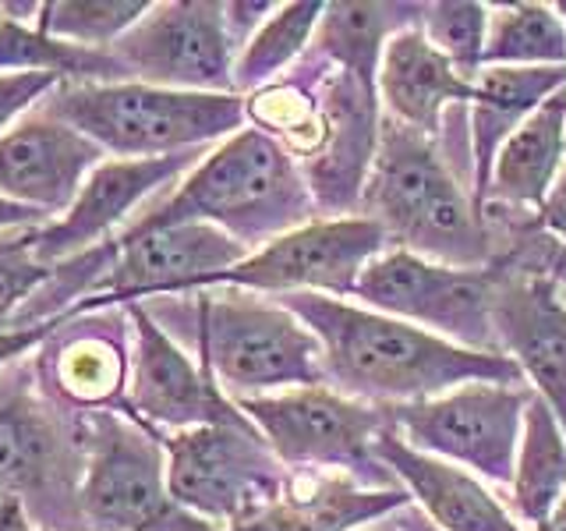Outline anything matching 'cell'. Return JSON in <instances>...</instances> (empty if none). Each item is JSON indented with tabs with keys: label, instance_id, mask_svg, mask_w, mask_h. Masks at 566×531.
I'll use <instances>...</instances> for the list:
<instances>
[{
	"label": "cell",
	"instance_id": "cell-1",
	"mask_svg": "<svg viewBox=\"0 0 566 531\" xmlns=\"http://www.w3.org/2000/svg\"><path fill=\"white\" fill-rule=\"evenodd\" d=\"M291 309L308 323L323 347L326 376L358 397L432 400L468 383H521V365L506 354H485L403 323L318 294H287Z\"/></svg>",
	"mask_w": 566,
	"mask_h": 531
},
{
	"label": "cell",
	"instance_id": "cell-2",
	"mask_svg": "<svg viewBox=\"0 0 566 531\" xmlns=\"http://www.w3.org/2000/svg\"><path fill=\"white\" fill-rule=\"evenodd\" d=\"M35 111L128 159L195 153L244 121V103L234 93H174L142 82L57 85Z\"/></svg>",
	"mask_w": 566,
	"mask_h": 531
},
{
	"label": "cell",
	"instance_id": "cell-3",
	"mask_svg": "<svg viewBox=\"0 0 566 531\" xmlns=\"http://www.w3.org/2000/svg\"><path fill=\"white\" fill-rule=\"evenodd\" d=\"M312 199L291 164L287 149L262 132H238L206 156L188 181L167 202H159L124 235H146L174 223H212L227 227L241 244L273 230L294 227L308 217ZM120 235V238H124Z\"/></svg>",
	"mask_w": 566,
	"mask_h": 531
},
{
	"label": "cell",
	"instance_id": "cell-4",
	"mask_svg": "<svg viewBox=\"0 0 566 531\" xmlns=\"http://www.w3.org/2000/svg\"><path fill=\"white\" fill-rule=\"evenodd\" d=\"M368 206L386 235L403 238L415 256H436L453 270L485 259V230L464 191L421 132L386 124L376 146Z\"/></svg>",
	"mask_w": 566,
	"mask_h": 531
},
{
	"label": "cell",
	"instance_id": "cell-5",
	"mask_svg": "<svg viewBox=\"0 0 566 531\" xmlns=\"http://www.w3.org/2000/svg\"><path fill=\"white\" fill-rule=\"evenodd\" d=\"M85 442L35 394L29 368L0 365V489L18 496L43 528L85 531L82 521Z\"/></svg>",
	"mask_w": 566,
	"mask_h": 531
},
{
	"label": "cell",
	"instance_id": "cell-6",
	"mask_svg": "<svg viewBox=\"0 0 566 531\" xmlns=\"http://www.w3.org/2000/svg\"><path fill=\"white\" fill-rule=\"evenodd\" d=\"M85 475L82 521L93 531H212L174 503L167 460L149 433L111 412H88L82 421Z\"/></svg>",
	"mask_w": 566,
	"mask_h": 531
},
{
	"label": "cell",
	"instance_id": "cell-7",
	"mask_svg": "<svg viewBox=\"0 0 566 531\" xmlns=\"http://www.w3.org/2000/svg\"><path fill=\"white\" fill-rule=\"evenodd\" d=\"M202 362L227 389L252 394L273 386H312L326 376L323 347L291 309L244 294L202 301Z\"/></svg>",
	"mask_w": 566,
	"mask_h": 531
},
{
	"label": "cell",
	"instance_id": "cell-8",
	"mask_svg": "<svg viewBox=\"0 0 566 531\" xmlns=\"http://www.w3.org/2000/svg\"><path fill=\"white\" fill-rule=\"evenodd\" d=\"M167 486L202 521L248 524L280 503V475L248 418L202 425L167 439Z\"/></svg>",
	"mask_w": 566,
	"mask_h": 531
},
{
	"label": "cell",
	"instance_id": "cell-9",
	"mask_svg": "<svg viewBox=\"0 0 566 531\" xmlns=\"http://www.w3.org/2000/svg\"><path fill=\"white\" fill-rule=\"evenodd\" d=\"M531 394L503 383H468L450 394L389 407V421L403 429V442L421 454H442L506 482L517 468V436Z\"/></svg>",
	"mask_w": 566,
	"mask_h": 531
},
{
	"label": "cell",
	"instance_id": "cell-10",
	"mask_svg": "<svg viewBox=\"0 0 566 531\" xmlns=\"http://www.w3.org/2000/svg\"><path fill=\"white\" fill-rule=\"evenodd\" d=\"M234 35L223 4H153L111 46L124 82L174 93H230L234 88Z\"/></svg>",
	"mask_w": 566,
	"mask_h": 531
},
{
	"label": "cell",
	"instance_id": "cell-11",
	"mask_svg": "<svg viewBox=\"0 0 566 531\" xmlns=\"http://www.w3.org/2000/svg\"><path fill=\"white\" fill-rule=\"evenodd\" d=\"M238 407L287 465L347 468L365 478H382L376 471V439L386 429V415L379 412L315 386L280 397H238Z\"/></svg>",
	"mask_w": 566,
	"mask_h": 531
},
{
	"label": "cell",
	"instance_id": "cell-12",
	"mask_svg": "<svg viewBox=\"0 0 566 531\" xmlns=\"http://www.w3.org/2000/svg\"><path fill=\"white\" fill-rule=\"evenodd\" d=\"M354 294L389 315L436 326L453 341L471 344V351L500 354L489 351L495 344L492 288L471 270L439 266L415 252H389L365 266Z\"/></svg>",
	"mask_w": 566,
	"mask_h": 531
},
{
	"label": "cell",
	"instance_id": "cell-13",
	"mask_svg": "<svg viewBox=\"0 0 566 531\" xmlns=\"http://www.w3.org/2000/svg\"><path fill=\"white\" fill-rule=\"evenodd\" d=\"M117 256L106 273L78 301V312L103 301H120L135 294L181 291L199 283H220L230 270L248 259V248L212 223H174L146 235H124L114 241Z\"/></svg>",
	"mask_w": 566,
	"mask_h": 531
},
{
	"label": "cell",
	"instance_id": "cell-14",
	"mask_svg": "<svg viewBox=\"0 0 566 531\" xmlns=\"http://www.w3.org/2000/svg\"><path fill=\"white\" fill-rule=\"evenodd\" d=\"M382 241L386 230L376 220L308 223L280 235L259 256L244 259L238 270H230L220 283L287 294H301V288L347 294L358 288V277L379 256Z\"/></svg>",
	"mask_w": 566,
	"mask_h": 531
},
{
	"label": "cell",
	"instance_id": "cell-15",
	"mask_svg": "<svg viewBox=\"0 0 566 531\" xmlns=\"http://www.w3.org/2000/svg\"><path fill=\"white\" fill-rule=\"evenodd\" d=\"M99 164L103 149L93 138L32 111L0 135V195L43 217L67 212Z\"/></svg>",
	"mask_w": 566,
	"mask_h": 531
},
{
	"label": "cell",
	"instance_id": "cell-16",
	"mask_svg": "<svg viewBox=\"0 0 566 531\" xmlns=\"http://www.w3.org/2000/svg\"><path fill=\"white\" fill-rule=\"evenodd\" d=\"M135 326V351H132V383H128V407L174 429H202V425H223L244 418L234 404L217 394V386L191 365L188 354L177 347L159 323L132 305Z\"/></svg>",
	"mask_w": 566,
	"mask_h": 531
},
{
	"label": "cell",
	"instance_id": "cell-17",
	"mask_svg": "<svg viewBox=\"0 0 566 531\" xmlns=\"http://www.w3.org/2000/svg\"><path fill=\"white\" fill-rule=\"evenodd\" d=\"M195 153L177 156H153V159H103V164L85 177L78 199L61 220L40 227L35 248L40 259L57 266L75 256L93 252V244L106 238L117 223L128 220V212L164 188L170 177L188 170Z\"/></svg>",
	"mask_w": 566,
	"mask_h": 531
},
{
	"label": "cell",
	"instance_id": "cell-18",
	"mask_svg": "<svg viewBox=\"0 0 566 531\" xmlns=\"http://www.w3.org/2000/svg\"><path fill=\"white\" fill-rule=\"evenodd\" d=\"M495 336L517 354L566 433V301L545 277H513L492 288Z\"/></svg>",
	"mask_w": 566,
	"mask_h": 531
},
{
	"label": "cell",
	"instance_id": "cell-19",
	"mask_svg": "<svg viewBox=\"0 0 566 531\" xmlns=\"http://www.w3.org/2000/svg\"><path fill=\"white\" fill-rule=\"evenodd\" d=\"M376 457L403 478V486L442 531H517L506 510L474 478L432 454L407 447L394 429L379 433Z\"/></svg>",
	"mask_w": 566,
	"mask_h": 531
},
{
	"label": "cell",
	"instance_id": "cell-20",
	"mask_svg": "<svg viewBox=\"0 0 566 531\" xmlns=\"http://www.w3.org/2000/svg\"><path fill=\"white\" fill-rule=\"evenodd\" d=\"M379 85L389 111L415 132H436L442 103L471 100L474 93L471 79L457 75V64L442 58L421 32H397L386 43Z\"/></svg>",
	"mask_w": 566,
	"mask_h": 531
},
{
	"label": "cell",
	"instance_id": "cell-21",
	"mask_svg": "<svg viewBox=\"0 0 566 531\" xmlns=\"http://www.w3.org/2000/svg\"><path fill=\"white\" fill-rule=\"evenodd\" d=\"M566 85V67H485L474 82V159L478 188L489 191V167L503 142Z\"/></svg>",
	"mask_w": 566,
	"mask_h": 531
},
{
	"label": "cell",
	"instance_id": "cell-22",
	"mask_svg": "<svg viewBox=\"0 0 566 531\" xmlns=\"http://www.w3.org/2000/svg\"><path fill=\"white\" fill-rule=\"evenodd\" d=\"M566 146V88L548 96L517 132H513L492 164V191L506 202H545L556 185Z\"/></svg>",
	"mask_w": 566,
	"mask_h": 531
},
{
	"label": "cell",
	"instance_id": "cell-23",
	"mask_svg": "<svg viewBox=\"0 0 566 531\" xmlns=\"http://www.w3.org/2000/svg\"><path fill=\"white\" fill-rule=\"evenodd\" d=\"M400 503H407L403 492H376L358 489L350 478H326L305 496L291 492L287 500L273 503L234 531H350Z\"/></svg>",
	"mask_w": 566,
	"mask_h": 531
},
{
	"label": "cell",
	"instance_id": "cell-24",
	"mask_svg": "<svg viewBox=\"0 0 566 531\" xmlns=\"http://www.w3.org/2000/svg\"><path fill=\"white\" fill-rule=\"evenodd\" d=\"M566 492V433L542 397L527 400L524 439L513 475V507L524 521L545 524Z\"/></svg>",
	"mask_w": 566,
	"mask_h": 531
},
{
	"label": "cell",
	"instance_id": "cell-25",
	"mask_svg": "<svg viewBox=\"0 0 566 531\" xmlns=\"http://www.w3.org/2000/svg\"><path fill=\"white\" fill-rule=\"evenodd\" d=\"M53 389H61L67 400L82 407H99L117 400L124 386V344L111 330L82 326L78 333L53 336Z\"/></svg>",
	"mask_w": 566,
	"mask_h": 531
},
{
	"label": "cell",
	"instance_id": "cell-26",
	"mask_svg": "<svg viewBox=\"0 0 566 531\" xmlns=\"http://www.w3.org/2000/svg\"><path fill=\"white\" fill-rule=\"evenodd\" d=\"M411 11L400 4H329L323 14V29H318V46L333 53L336 61L347 67L354 82H361L371 93V71L379 64L382 40L397 25L411 22Z\"/></svg>",
	"mask_w": 566,
	"mask_h": 531
},
{
	"label": "cell",
	"instance_id": "cell-27",
	"mask_svg": "<svg viewBox=\"0 0 566 531\" xmlns=\"http://www.w3.org/2000/svg\"><path fill=\"white\" fill-rule=\"evenodd\" d=\"M482 61L492 67H503V64L563 67L566 29L559 22V14L542 4H517V8L492 11Z\"/></svg>",
	"mask_w": 566,
	"mask_h": 531
},
{
	"label": "cell",
	"instance_id": "cell-28",
	"mask_svg": "<svg viewBox=\"0 0 566 531\" xmlns=\"http://www.w3.org/2000/svg\"><path fill=\"white\" fill-rule=\"evenodd\" d=\"M149 0H57V4H43L35 29L71 46L111 50L149 14Z\"/></svg>",
	"mask_w": 566,
	"mask_h": 531
},
{
	"label": "cell",
	"instance_id": "cell-29",
	"mask_svg": "<svg viewBox=\"0 0 566 531\" xmlns=\"http://www.w3.org/2000/svg\"><path fill=\"white\" fill-rule=\"evenodd\" d=\"M323 4H287L273 14L252 40L244 43L241 58L234 64V85L252 88L265 79H273L276 71L287 64L294 53L308 43L312 29L323 22Z\"/></svg>",
	"mask_w": 566,
	"mask_h": 531
},
{
	"label": "cell",
	"instance_id": "cell-30",
	"mask_svg": "<svg viewBox=\"0 0 566 531\" xmlns=\"http://www.w3.org/2000/svg\"><path fill=\"white\" fill-rule=\"evenodd\" d=\"M35 235H40V227H22L0 235V326L14 323L18 309L40 294L53 280V273H57V266L40 259Z\"/></svg>",
	"mask_w": 566,
	"mask_h": 531
},
{
	"label": "cell",
	"instance_id": "cell-31",
	"mask_svg": "<svg viewBox=\"0 0 566 531\" xmlns=\"http://www.w3.org/2000/svg\"><path fill=\"white\" fill-rule=\"evenodd\" d=\"M424 29L432 46L464 75H471V67L482 61L489 35V14L482 4H432L424 8Z\"/></svg>",
	"mask_w": 566,
	"mask_h": 531
},
{
	"label": "cell",
	"instance_id": "cell-32",
	"mask_svg": "<svg viewBox=\"0 0 566 531\" xmlns=\"http://www.w3.org/2000/svg\"><path fill=\"white\" fill-rule=\"evenodd\" d=\"M57 85H64L57 75H0V135L32 114Z\"/></svg>",
	"mask_w": 566,
	"mask_h": 531
},
{
	"label": "cell",
	"instance_id": "cell-33",
	"mask_svg": "<svg viewBox=\"0 0 566 531\" xmlns=\"http://www.w3.org/2000/svg\"><path fill=\"white\" fill-rule=\"evenodd\" d=\"M542 223L566 241V164H563V174L556 177L553 191H548L542 202Z\"/></svg>",
	"mask_w": 566,
	"mask_h": 531
},
{
	"label": "cell",
	"instance_id": "cell-34",
	"mask_svg": "<svg viewBox=\"0 0 566 531\" xmlns=\"http://www.w3.org/2000/svg\"><path fill=\"white\" fill-rule=\"evenodd\" d=\"M46 220L50 217H43V212H35L29 206H18V202L0 195V235H8V230H22V227H46Z\"/></svg>",
	"mask_w": 566,
	"mask_h": 531
},
{
	"label": "cell",
	"instance_id": "cell-35",
	"mask_svg": "<svg viewBox=\"0 0 566 531\" xmlns=\"http://www.w3.org/2000/svg\"><path fill=\"white\" fill-rule=\"evenodd\" d=\"M50 333V326H35V330H14V326H0V362H11L18 351L22 347H29V344H35L40 336H46Z\"/></svg>",
	"mask_w": 566,
	"mask_h": 531
},
{
	"label": "cell",
	"instance_id": "cell-36",
	"mask_svg": "<svg viewBox=\"0 0 566 531\" xmlns=\"http://www.w3.org/2000/svg\"><path fill=\"white\" fill-rule=\"evenodd\" d=\"M0 531H29V513L18 496L0 489Z\"/></svg>",
	"mask_w": 566,
	"mask_h": 531
},
{
	"label": "cell",
	"instance_id": "cell-37",
	"mask_svg": "<svg viewBox=\"0 0 566 531\" xmlns=\"http://www.w3.org/2000/svg\"><path fill=\"white\" fill-rule=\"evenodd\" d=\"M538 531H566V492H563V500L556 503V510L545 518V524H538Z\"/></svg>",
	"mask_w": 566,
	"mask_h": 531
},
{
	"label": "cell",
	"instance_id": "cell-38",
	"mask_svg": "<svg viewBox=\"0 0 566 531\" xmlns=\"http://www.w3.org/2000/svg\"><path fill=\"white\" fill-rule=\"evenodd\" d=\"M407 531H436V528L424 524V521L418 518V513H407Z\"/></svg>",
	"mask_w": 566,
	"mask_h": 531
},
{
	"label": "cell",
	"instance_id": "cell-39",
	"mask_svg": "<svg viewBox=\"0 0 566 531\" xmlns=\"http://www.w3.org/2000/svg\"><path fill=\"white\" fill-rule=\"evenodd\" d=\"M371 531H403V528H394V524H379V528H371Z\"/></svg>",
	"mask_w": 566,
	"mask_h": 531
},
{
	"label": "cell",
	"instance_id": "cell-40",
	"mask_svg": "<svg viewBox=\"0 0 566 531\" xmlns=\"http://www.w3.org/2000/svg\"><path fill=\"white\" fill-rule=\"evenodd\" d=\"M563 277H566V262H563Z\"/></svg>",
	"mask_w": 566,
	"mask_h": 531
},
{
	"label": "cell",
	"instance_id": "cell-41",
	"mask_svg": "<svg viewBox=\"0 0 566 531\" xmlns=\"http://www.w3.org/2000/svg\"><path fill=\"white\" fill-rule=\"evenodd\" d=\"M563 11H566V4H563Z\"/></svg>",
	"mask_w": 566,
	"mask_h": 531
}]
</instances>
